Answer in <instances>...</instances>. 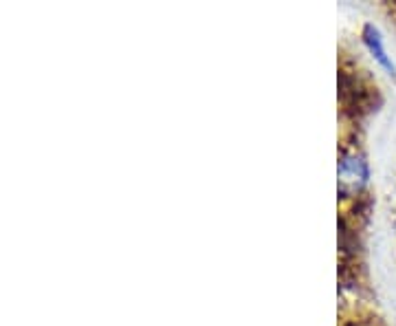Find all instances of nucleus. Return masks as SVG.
<instances>
[{
  "instance_id": "nucleus-2",
  "label": "nucleus",
  "mask_w": 396,
  "mask_h": 326,
  "mask_svg": "<svg viewBox=\"0 0 396 326\" xmlns=\"http://www.w3.org/2000/svg\"><path fill=\"white\" fill-rule=\"evenodd\" d=\"M364 40H366V44H368L370 53L377 57V62H379L381 66H386L390 73H394L396 69H394L392 60H390L388 53H386V46H383V38H381L379 29L372 27V25H366V29H364Z\"/></svg>"
},
{
  "instance_id": "nucleus-1",
  "label": "nucleus",
  "mask_w": 396,
  "mask_h": 326,
  "mask_svg": "<svg viewBox=\"0 0 396 326\" xmlns=\"http://www.w3.org/2000/svg\"><path fill=\"white\" fill-rule=\"evenodd\" d=\"M337 174H339L341 194H346V192H355L368 181V163L361 159V156L348 154L339 161Z\"/></svg>"
}]
</instances>
